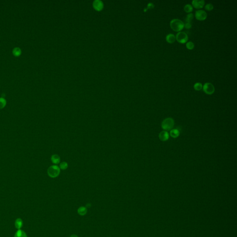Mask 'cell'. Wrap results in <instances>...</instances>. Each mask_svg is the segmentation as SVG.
Instances as JSON below:
<instances>
[{"label":"cell","mask_w":237,"mask_h":237,"mask_svg":"<svg viewBox=\"0 0 237 237\" xmlns=\"http://www.w3.org/2000/svg\"><path fill=\"white\" fill-rule=\"evenodd\" d=\"M170 26L173 31H180L184 27V23L179 19H174L171 21Z\"/></svg>","instance_id":"obj_1"},{"label":"cell","mask_w":237,"mask_h":237,"mask_svg":"<svg viewBox=\"0 0 237 237\" xmlns=\"http://www.w3.org/2000/svg\"><path fill=\"white\" fill-rule=\"evenodd\" d=\"M174 120L172 118H167L163 120L161 123L162 128L165 131H171L174 126Z\"/></svg>","instance_id":"obj_2"},{"label":"cell","mask_w":237,"mask_h":237,"mask_svg":"<svg viewBox=\"0 0 237 237\" xmlns=\"http://www.w3.org/2000/svg\"><path fill=\"white\" fill-rule=\"evenodd\" d=\"M47 173L50 177L52 178L57 177L60 173V168L57 165L52 166L48 169Z\"/></svg>","instance_id":"obj_3"},{"label":"cell","mask_w":237,"mask_h":237,"mask_svg":"<svg viewBox=\"0 0 237 237\" xmlns=\"http://www.w3.org/2000/svg\"><path fill=\"white\" fill-rule=\"evenodd\" d=\"M176 38L177 41L182 44L186 43L189 40L188 35L184 31H179L177 34Z\"/></svg>","instance_id":"obj_4"},{"label":"cell","mask_w":237,"mask_h":237,"mask_svg":"<svg viewBox=\"0 0 237 237\" xmlns=\"http://www.w3.org/2000/svg\"><path fill=\"white\" fill-rule=\"evenodd\" d=\"M202 88L203 91L207 94H213L215 91V88L211 83H205L203 86Z\"/></svg>","instance_id":"obj_5"},{"label":"cell","mask_w":237,"mask_h":237,"mask_svg":"<svg viewBox=\"0 0 237 237\" xmlns=\"http://www.w3.org/2000/svg\"><path fill=\"white\" fill-rule=\"evenodd\" d=\"M195 17L198 20H204L207 17V14L203 10H198L195 13Z\"/></svg>","instance_id":"obj_6"},{"label":"cell","mask_w":237,"mask_h":237,"mask_svg":"<svg viewBox=\"0 0 237 237\" xmlns=\"http://www.w3.org/2000/svg\"><path fill=\"white\" fill-rule=\"evenodd\" d=\"M192 4L195 9H201L204 6L205 1L204 0H193L192 2Z\"/></svg>","instance_id":"obj_7"},{"label":"cell","mask_w":237,"mask_h":237,"mask_svg":"<svg viewBox=\"0 0 237 237\" xmlns=\"http://www.w3.org/2000/svg\"><path fill=\"white\" fill-rule=\"evenodd\" d=\"M169 134L168 132L165 131H161L159 134V140L162 141H166L169 139Z\"/></svg>","instance_id":"obj_8"},{"label":"cell","mask_w":237,"mask_h":237,"mask_svg":"<svg viewBox=\"0 0 237 237\" xmlns=\"http://www.w3.org/2000/svg\"><path fill=\"white\" fill-rule=\"evenodd\" d=\"M88 211V209L86 207L81 206L79 207L77 209V213L80 216H84L85 215Z\"/></svg>","instance_id":"obj_9"},{"label":"cell","mask_w":237,"mask_h":237,"mask_svg":"<svg viewBox=\"0 0 237 237\" xmlns=\"http://www.w3.org/2000/svg\"><path fill=\"white\" fill-rule=\"evenodd\" d=\"M176 38L175 35L172 33H169L166 36V40L168 43L171 44L173 43L176 41Z\"/></svg>","instance_id":"obj_10"},{"label":"cell","mask_w":237,"mask_h":237,"mask_svg":"<svg viewBox=\"0 0 237 237\" xmlns=\"http://www.w3.org/2000/svg\"><path fill=\"white\" fill-rule=\"evenodd\" d=\"M15 227L18 230L21 229L23 226V220L20 218H17L15 221Z\"/></svg>","instance_id":"obj_11"},{"label":"cell","mask_w":237,"mask_h":237,"mask_svg":"<svg viewBox=\"0 0 237 237\" xmlns=\"http://www.w3.org/2000/svg\"><path fill=\"white\" fill-rule=\"evenodd\" d=\"M180 135L179 130L177 129H172L170 131L171 136L173 138H177Z\"/></svg>","instance_id":"obj_12"},{"label":"cell","mask_w":237,"mask_h":237,"mask_svg":"<svg viewBox=\"0 0 237 237\" xmlns=\"http://www.w3.org/2000/svg\"><path fill=\"white\" fill-rule=\"evenodd\" d=\"M14 237H27V236L25 231L20 229L18 230L17 231L15 232Z\"/></svg>","instance_id":"obj_13"},{"label":"cell","mask_w":237,"mask_h":237,"mask_svg":"<svg viewBox=\"0 0 237 237\" xmlns=\"http://www.w3.org/2000/svg\"><path fill=\"white\" fill-rule=\"evenodd\" d=\"M51 160L52 163L57 164L60 163V157L57 155H53L51 157Z\"/></svg>","instance_id":"obj_14"},{"label":"cell","mask_w":237,"mask_h":237,"mask_svg":"<svg viewBox=\"0 0 237 237\" xmlns=\"http://www.w3.org/2000/svg\"><path fill=\"white\" fill-rule=\"evenodd\" d=\"M194 15L192 13H189L187 14L186 18L185 21L186 23H190L192 20L194 19Z\"/></svg>","instance_id":"obj_15"},{"label":"cell","mask_w":237,"mask_h":237,"mask_svg":"<svg viewBox=\"0 0 237 237\" xmlns=\"http://www.w3.org/2000/svg\"><path fill=\"white\" fill-rule=\"evenodd\" d=\"M13 53L15 56H19L21 54V51L19 47H15L13 50Z\"/></svg>","instance_id":"obj_16"},{"label":"cell","mask_w":237,"mask_h":237,"mask_svg":"<svg viewBox=\"0 0 237 237\" xmlns=\"http://www.w3.org/2000/svg\"><path fill=\"white\" fill-rule=\"evenodd\" d=\"M184 10L187 13H190L193 11V7H192L191 5L188 4H186L185 6H184Z\"/></svg>","instance_id":"obj_17"},{"label":"cell","mask_w":237,"mask_h":237,"mask_svg":"<svg viewBox=\"0 0 237 237\" xmlns=\"http://www.w3.org/2000/svg\"><path fill=\"white\" fill-rule=\"evenodd\" d=\"M6 100L4 98H0V109H3L6 106Z\"/></svg>","instance_id":"obj_18"},{"label":"cell","mask_w":237,"mask_h":237,"mask_svg":"<svg viewBox=\"0 0 237 237\" xmlns=\"http://www.w3.org/2000/svg\"><path fill=\"white\" fill-rule=\"evenodd\" d=\"M202 85L201 83H196L194 84V88L195 90H197V91H199V90L202 89Z\"/></svg>","instance_id":"obj_19"},{"label":"cell","mask_w":237,"mask_h":237,"mask_svg":"<svg viewBox=\"0 0 237 237\" xmlns=\"http://www.w3.org/2000/svg\"><path fill=\"white\" fill-rule=\"evenodd\" d=\"M186 47L189 50H192L194 48V43L192 41H189L186 44Z\"/></svg>","instance_id":"obj_20"},{"label":"cell","mask_w":237,"mask_h":237,"mask_svg":"<svg viewBox=\"0 0 237 237\" xmlns=\"http://www.w3.org/2000/svg\"><path fill=\"white\" fill-rule=\"evenodd\" d=\"M205 9L208 11H211L214 9V6L211 3H208L205 6Z\"/></svg>","instance_id":"obj_21"},{"label":"cell","mask_w":237,"mask_h":237,"mask_svg":"<svg viewBox=\"0 0 237 237\" xmlns=\"http://www.w3.org/2000/svg\"><path fill=\"white\" fill-rule=\"evenodd\" d=\"M68 165L67 163H66L65 162H63L60 163V168H61V170H64L68 168Z\"/></svg>","instance_id":"obj_22"},{"label":"cell","mask_w":237,"mask_h":237,"mask_svg":"<svg viewBox=\"0 0 237 237\" xmlns=\"http://www.w3.org/2000/svg\"><path fill=\"white\" fill-rule=\"evenodd\" d=\"M184 27L187 29L191 28L192 27L191 24L190 23H186L185 24H184Z\"/></svg>","instance_id":"obj_23"},{"label":"cell","mask_w":237,"mask_h":237,"mask_svg":"<svg viewBox=\"0 0 237 237\" xmlns=\"http://www.w3.org/2000/svg\"><path fill=\"white\" fill-rule=\"evenodd\" d=\"M91 205L90 203H88L85 207L88 209V208H89L91 207Z\"/></svg>","instance_id":"obj_24"},{"label":"cell","mask_w":237,"mask_h":237,"mask_svg":"<svg viewBox=\"0 0 237 237\" xmlns=\"http://www.w3.org/2000/svg\"><path fill=\"white\" fill-rule=\"evenodd\" d=\"M148 7H150V8H153L154 5L152 3H149Z\"/></svg>","instance_id":"obj_25"},{"label":"cell","mask_w":237,"mask_h":237,"mask_svg":"<svg viewBox=\"0 0 237 237\" xmlns=\"http://www.w3.org/2000/svg\"><path fill=\"white\" fill-rule=\"evenodd\" d=\"M70 237H78L77 234H73L71 235Z\"/></svg>","instance_id":"obj_26"}]
</instances>
